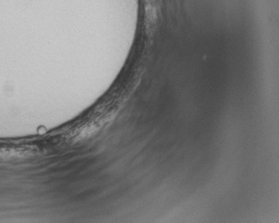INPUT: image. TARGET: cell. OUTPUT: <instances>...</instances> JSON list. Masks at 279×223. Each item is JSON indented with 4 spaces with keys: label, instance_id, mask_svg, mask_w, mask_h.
<instances>
[{
    "label": "cell",
    "instance_id": "cell-1",
    "mask_svg": "<svg viewBox=\"0 0 279 223\" xmlns=\"http://www.w3.org/2000/svg\"><path fill=\"white\" fill-rule=\"evenodd\" d=\"M27 151L23 149H0V159H12L27 155Z\"/></svg>",
    "mask_w": 279,
    "mask_h": 223
}]
</instances>
